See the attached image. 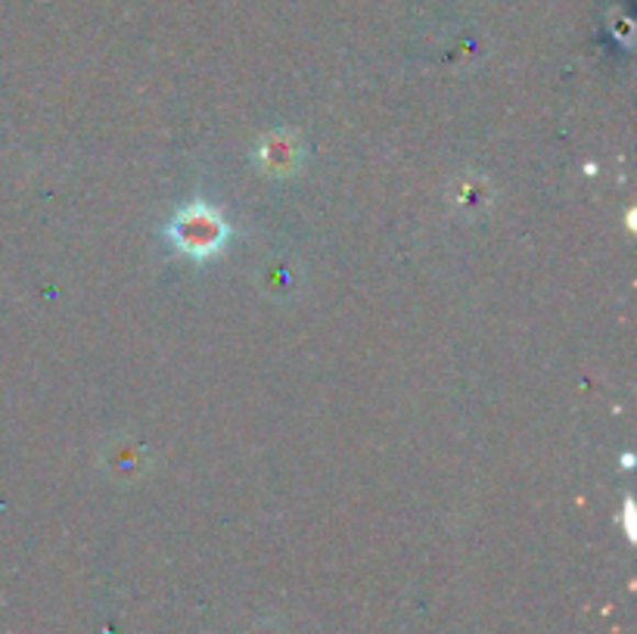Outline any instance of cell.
I'll list each match as a JSON object with an SVG mask.
<instances>
[{
    "instance_id": "1",
    "label": "cell",
    "mask_w": 637,
    "mask_h": 634,
    "mask_svg": "<svg viewBox=\"0 0 637 634\" xmlns=\"http://www.w3.org/2000/svg\"><path fill=\"white\" fill-rule=\"evenodd\" d=\"M224 224L215 212L202 209V205H193L190 212H183L175 224H171V236L175 243L181 246L183 253L190 255H209L215 253L224 240Z\"/></svg>"
}]
</instances>
